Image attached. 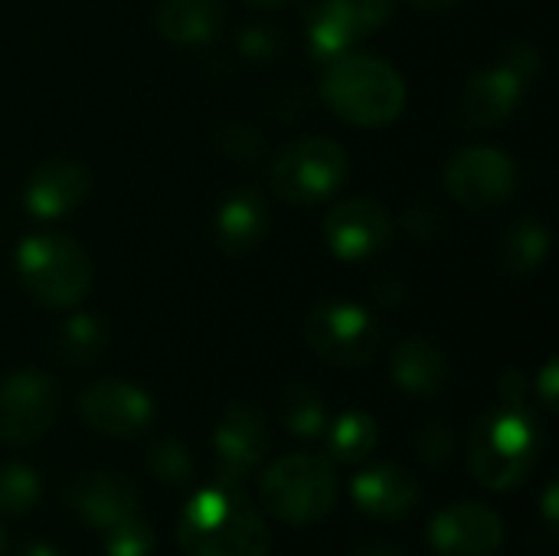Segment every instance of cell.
I'll use <instances>...</instances> for the list:
<instances>
[{
  "mask_svg": "<svg viewBox=\"0 0 559 556\" xmlns=\"http://www.w3.org/2000/svg\"><path fill=\"white\" fill-rule=\"evenodd\" d=\"M321 95L331 111L360 128H383L400 118L406 105L403 75L377 56H337L331 59Z\"/></svg>",
  "mask_w": 559,
  "mask_h": 556,
  "instance_id": "7a4b0ae2",
  "label": "cell"
},
{
  "mask_svg": "<svg viewBox=\"0 0 559 556\" xmlns=\"http://www.w3.org/2000/svg\"><path fill=\"white\" fill-rule=\"evenodd\" d=\"M350 492H354L357 508L380 521H403L419 501V482L413 478V472H406L393 462L367 465L354 478Z\"/></svg>",
  "mask_w": 559,
  "mask_h": 556,
  "instance_id": "e0dca14e",
  "label": "cell"
},
{
  "mask_svg": "<svg viewBox=\"0 0 559 556\" xmlns=\"http://www.w3.org/2000/svg\"><path fill=\"white\" fill-rule=\"evenodd\" d=\"M547 521L550 524H557V485H550V492H547Z\"/></svg>",
  "mask_w": 559,
  "mask_h": 556,
  "instance_id": "836d02e7",
  "label": "cell"
},
{
  "mask_svg": "<svg viewBox=\"0 0 559 556\" xmlns=\"http://www.w3.org/2000/svg\"><path fill=\"white\" fill-rule=\"evenodd\" d=\"M354 556H403L400 551H393V547H386V544H360Z\"/></svg>",
  "mask_w": 559,
  "mask_h": 556,
  "instance_id": "4dcf8cb0",
  "label": "cell"
},
{
  "mask_svg": "<svg viewBox=\"0 0 559 556\" xmlns=\"http://www.w3.org/2000/svg\"><path fill=\"white\" fill-rule=\"evenodd\" d=\"M177 541L187 556H269L272 547L262 514L229 482L210 485L187 501Z\"/></svg>",
  "mask_w": 559,
  "mask_h": 556,
  "instance_id": "6da1fadb",
  "label": "cell"
},
{
  "mask_svg": "<svg viewBox=\"0 0 559 556\" xmlns=\"http://www.w3.org/2000/svg\"><path fill=\"white\" fill-rule=\"evenodd\" d=\"M269 233V210L265 200L252 190L226 193L216 210V236L219 246L233 256L252 252Z\"/></svg>",
  "mask_w": 559,
  "mask_h": 556,
  "instance_id": "d6986e66",
  "label": "cell"
},
{
  "mask_svg": "<svg viewBox=\"0 0 559 556\" xmlns=\"http://www.w3.org/2000/svg\"><path fill=\"white\" fill-rule=\"evenodd\" d=\"M249 3H255V7H288L295 0H249Z\"/></svg>",
  "mask_w": 559,
  "mask_h": 556,
  "instance_id": "e575fe53",
  "label": "cell"
},
{
  "mask_svg": "<svg viewBox=\"0 0 559 556\" xmlns=\"http://www.w3.org/2000/svg\"><path fill=\"white\" fill-rule=\"evenodd\" d=\"M534 66H537V59L531 49L511 46L501 66L485 69L465 82L462 102H459V118L468 128H495V125L508 121L521 105V95H524V85H527Z\"/></svg>",
  "mask_w": 559,
  "mask_h": 556,
  "instance_id": "ba28073f",
  "label": "cell"
},
{
  "mask_svg": "<svg viewBox=\"0 0 559 556\" xmlns=\"http://www.w3.org/2000/svg\"><path fill=\"white\" fill-rule=\"evenodd\" d=\"M223 26V7L219 0H160L157 7V29L180 43H206L219 33Z\"/></svg>",
  "mask_w": 559,
  "mask_h": 556,
  "instance_id": "44dd1931",
  "label": "cell"
},
{
  "mask_svg": "<svg viewBox=\"0 0 559 556\" xmlns=\"http://www.w3.org/2000/svg\"><path fill=\"white\" fill-rule=\"evenodd\" d=\"M23 556H59V551L49 547V544H43V541H36V544H29V547L23 551Z\"/></svg>",
  "mask_w": 559,
  "mask_h": 556,
  "instance_id": "d6a6232c",
  "label": "cell"
},
{
  "mask_svg": "<svg viewBox=\"0 0 559 556\" xmlns=\"http://www.w3.org/2000/svg\"><path fill=\"white\" fill-rule=\"evenodd\" d=\"M66 501L95 531H111V528L138 518V505H141L134 485L115 472L79 475L66 492Z\"/></svg>",
  "mask_w": 559,
  "mask_h": 556,
  "instance_id": "2e32d148",
  "label": "cell"
},
{
  "mask_svg": "<svg viewBox=\"0 0 559 556\" xmlns=\"http://www.w3.org/2000/svg\"><path fill=\"white\" fill-rule=\"evenodd\" d=\"M413 7H419V10H449V7H455L459 0H409Z\"/></svg>",
  "mask_w": 559,
  "mask_h": 556,
  "instance_id": "1f68e13d",
  "label": "cell"
},
{
  "mask_svg": "<svg viewBox=\"0 0 559 556\" xmlns=\"http://www.w3.org/2000/svg\"><path fill=\"white\" fill-rule=\"evenodd\" d=\"M151 472L167 485H187L193 478V459L177 439H160L147 456Z\"/></svg>",
  "mask_w": 559,
  "mask_h": 556,
  "instance_id": "4316f807",
  "label": "cell"
},
{
  "mask_svg": "<svg viewBox=\"0 0 559 556\" xmlns=\"http://www.w3.org/2000/svg\"><path fill=\"white\" fill-rule=\"evenodd\" d=\"M262 501L269 514L285 524H318L334 511L337 478L321 456H288L275 462L262 478Z\"/></svg>",
  "mask_w": 559,
  "mask_h": 556,
  "instance_id": "5b68a950",
  "label": "cell"
},
{
  "mask_svg": "<svg viewBox=\"0 0 559 556\" xmlns=\"http://www.w3.org/2000/svg\"><path fill=\"white\" fill-rule=\"evenodd\" d=\"M108 344V328L98 315H75L66 321L59 338V354L69 364H88L95 360Z\"/></svg>",
  "mask_w": 559,
  "mask_h": 556,
  "instance_id": "d4e9b609",
  "label": "cell"
},
{
  "mask_svg": "<svg viewBox=\"0 0 559 556\" xmlns=\"http://www.w3.org/2000/svg\"><path fill=\"white\" fill-rule=\"evenodd\" d=\"M79 413L95 433H105L115 439H134L138 433L151 426L154 403L134 383L102 380L79 397Z\"/></svg>",
  "mask_w": 559,
  "mask_h": 556,
  "instance_id": "4fadbf2b",
  "label": "cell"
},
{
  "mask_svg": "<svg viewBox=\"0 0 559 556\" xmlns=\"http://www.w3.org/2000/svg\"><path fill=\"white\" fill-rule=\"evenodd\" d=\"M3 551H7V544H3V531H0V556H3Z\"/></svg>",
  "mask_w": 559,
  "mask_h": 556,
  "instance_id": "d590c367",
  "label": "cell"
},
{
  "mask_svg": "<svg viewBox=\"0 0 559 556\" xmlns=\"http://www.w3.org/2000/svg\"><path fill=\"white\" fill-rule=\"evenodd\" d=\"M393 236L386 210L367 197L344 200L324 216V242L341 262H364L377 256Z\"/></svg>",
  "mask_w": 559,
  "mask_h": 556,
  "instance_id": "7c38bea8",
  "label": "cell"
},
{
  "mask_svg": "<svg viewBox=\"0 0 559 556\" xmlns=\"http://www.w3.org/2000/svg\"><path fill=\"white\" fill-rule=\"evenodd\" d=\"M540 397H544V406L554 410L557 406V364H547L544 377H540Z\"/></svg>",
  "mask_w": 559,
  "mask_h": 556,
  "instance_id": "f546056e",
  "label": "cell"
},
{
  "mask_svg": "<svg viewBox=\"0 0 559 556\" xmlns=\"http://www.w3.org/2000/svg\"><path fill=\"white\" fill-rule=\"evenodd\" d=\"M452 449H455V439L442 423H432V426L419 429V436H416V452L426 465H436V469L445 465Z\"/></svg>",
  "mask_w": 559,
  "mask_h": 556,
  "instance_id": "f1b7e54d",
  "label": "cell"
},
{
  "mask_svg": "<svg viewBox=\"0 0 559 556\" xmlns=\"http://www.w3.org/2000/svg\"><path fill=\"white\" fill-rule=\"evenodd\" d=\"M301 331L308 347L331 367H367L380 351L373 315L350 301H321Z\"/></svg>",
  "mask_w": 559,
  "mask_h": 556,
  "instance_id": "52a82bcc",
  "label": "cell"
},
{
  "mask_svg": "<svg viewBox=\"0 0 559 556\" xmlns=\"http://www.w3.org/2000/svg\"><path fill=\"white\" fill-rule=\"evenodd\" d=\"M390 13L393 0H321L308 20V49L318 59H337L357 39L380 29Z\"/></svg>",
  "mask_w": 559,
  "mask_h": 556,
  "instance_id": "8fae6325",
  "label": "cell"
},
{
  "mask_svg": "<svg viewBox=\"0 0 559 556\" xmlns=\"http://www.w3.org/2000/svg\"><path fill=\"white\" fill-rule=\"evenodd\" d=\"M39 501V475L29 465H0V514L23 518Z\"/></svg>",
  "mask_w": 559,
  "mask_h": 556,
  "instance_id": "484cf974",
  "label": "cell"
},
{
  "mask_svg": "<svg viewBox=\"0 0 559 556\" xmlns=\"http://www.w3.org/2000/svg\"><path fill=\"white\" fill-rule=\"evenodd\" d=\"M269 449V429L265 416L255 406L236 403L223 413L213 433V452H216V469L219 482L239 485L262 459Z\"/></svg>",
  "mask_w": 559,
  "mask_h": 556,
  "instance_id": "5bb4252c",
  "label": "cell"
},
{
  "mask_svg": "<svg viewBox=\"0 0 559 556\" xmlns=\"http://www.w3.org/2000/svg\"><path fill=\"white\" fill-rule=\"evenodd\" d=\"M429 541L439 556H495L504 541V524L491 508L465 501L432 518Z\"/></svg>",
  "mask_w": 559,
  "mask_h": 556,
  "instance_id": "9a60e30c",
  "label": "cell"
},
{
  "mask_svg": "<svg viewBox=\"0 0 559 556\" xmlns=\"http://www.w3.org/2000/svg\"><path fill=\"white\" fill-rule=\"evenodd\" d=\"M56 383L39 370H20L0 383V442L33 446L56 419Z\"/></svg>",
  "mask_w": 559,
  "mask_h": 556,
  "instance_id": "30bf717a",
  "label": "cell"
},
{
  "mask_svg": "<svg viewBox=\"0 0 559 556\" xmlns=\"http://www.w3.org/2000/svg\"><path fill=\"white\" fill-rule=\"evenodd\" d=\"M347 151L331 138H301L288 144L272 164V190L285 203L311 206L331 197L347 180Z\"/></svg>",
  "mask_w": 559,
  "mask_h": 556,
  "instance_id": "8992f818",
  "label": "cell"
},
{
  "mask_svg": "<svg viewBox=\"0 0 559 556\" xmlns=\"http://www.w3.org/2000/svg\"><path fill=\"white\" fill-rule=\"evenodd\" d=\"M88 197V170L75 161H49L26 184V210L39 220H56Z\"/></svg>",
  "mask_w": 559,
  "mask_h": 556,
  "instance_id": "ac0fdd59",
  "label": "cell"
},
{
  "mask_svg": "<svg viewBox=\"0 0 559 556\" xmlns=\"http://www.w3.org/2000/svg\"><path fill=\"white\" fill-rule=\"evenodd\" d=\"M16 272L26 292L46 308H72L92 285V265L69 236H26L16 249Z\"/></svg>",
  "mask_w": 559,
  "mask_h": 556,
  "instance_id": "277c9868",
  "label": "cell"
},
{
  "mask_svg": "<svg viewBox=\"0 0 559 556\" xmlns=\"http://www.w3.org/2000/svg\"><path fill=\"white\" fill-rule=\"evenodd\" d=\"M547 249H550V236H547V229L540 223H534V220L514 223L504 233V246H501L504 269H511L518 275H527V272L540 269V262L547 259Z\"/></svg>",
  "mask_w": 559,
  "mask_h": 556,
  "instance_id": "603a6c76",
  "label": "cell"
},
{
  "mask_svg": "<svg viewBox=\"0 0 559 556\" xmlns=\"http://www.w3.org/2000/svg\"><path fill=\"white\" fill-rule=\"evenodd\" d=\"M445 187L472 213L501 206L518 190V167L498 147H462L445 167Z\"/></svg>",
  "mask_w": 559,
  "mask_h": 556,
  "instance_id": "9c48e42d",
  "label": "cell"
},
{
  "mask_svg": "<svg viewBox=\"0 0 559 556\" xmlns=\"http://www.w3.org/2000/svg\"><path fill=\"white\" fill-rule=\"evenodd\" d=\"M377 442H380V429L360 410H350L334 426H328V456L334 462H344V465L364 462L377 449Z\"/></svg>",
  "mask_w": 559,
  "mask_h": 556,
  "instance_id": "7402d4cb",
  "label": "cell"
},
{
  "mask_svg": "<svg viewBox=\"0 0 559 556\" xmlns=\"http://www.w3.org/2000/svg\"><path fill=\"white\" fill-rule=\"evenodd\" d=\"M105 534H108L105 537V556H147L154 551V531L138 518H131V521L105 531Z\"/></svg>",
  "mask_w": 559,
  "mask_h": 556,
  "instance_id": "83f0119b",
  "label": "cell"
},
{
  "mask_svg": "<svg viewBox=\"0 0 559 556\" xmlns=\"http://www.w3.org/2000/svg\"><path fill=\"white\" fill-rule=\"evenodd\" d=\"M540 456V429L524 406H501L478 419L468 442L472 475L491 492H514L524 485Z\"/></svg>",
  "mask_w": 559,
  "mask_h": 556,
  "instance_id": "3957f363",
  "label": "cell"
},
{
  "mask_svg": "<svg viewBox=\"0 0 559 556\" xmlns=\"http://www.w3.org/2000/svg\"><path fill=\"white\" fill-rule=\"evenodd\" d=\"M282 419L285 429L301 436V439H318L328 433V403L311 390V387H292L282 400Z\"/></svg>",
  "mask_w": 559,
  "mask_h": 556,
  "instance_id": "cb8c5ba5",
  "label": "cell"
},
{
  "mask_svg": "<svg viewBox=\"0 0 559 556\" xmlns=\"http://www.w3.org/2000/svg\"><path fill=\"white\" fill-rule=\"evenodd\" d=\"M393 380L409 397H419V400L439 397L449 383L445 354L426 338H406L393 354Z\"/></svg>",
  "mask_w": 559,
  "mask_h": 556,
  "instance_id": "ffe728a7",
  "label": "cell"
}]
</instances>
